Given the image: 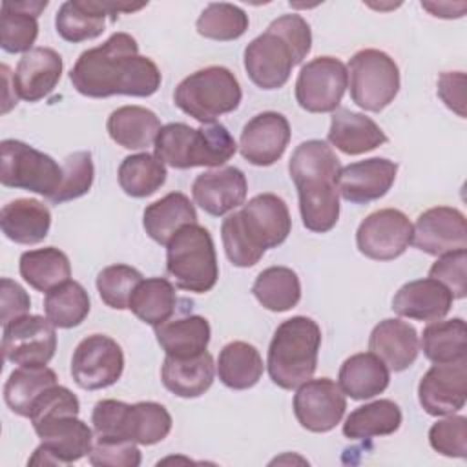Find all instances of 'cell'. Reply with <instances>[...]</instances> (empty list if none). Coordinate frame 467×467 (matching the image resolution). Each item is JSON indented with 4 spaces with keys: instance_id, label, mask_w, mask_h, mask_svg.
<instances>
[{
    "instance_id": "ac0fdd59",
    "label": "cell",
    "mask_w": 467,
    "mask_h": 467,
    "mask_svg": "<svg viewBox=\"0 0 467 467\" xmlns=\"http://www.w3.org/2000/svg\"><path fill=\"white\" fill-rule=\"evenodd\" d=\"M429 255H443L467 248L465 215L451 206H434L420 213L412 226V241Z\"/></svg>"
},
{
    "instance_id": "9a60e30c",
    "label": "cell",
    "mask_w": 467,
    "mask_h": 467,
    "mask_svg": "<svg viewBox=\"0 0 467 467\" xmlns=\"http://www.w3.org/2000/svg\"><path fill=\"white\" fill-rule=\"evenodd\" d=\"M412 241V223L396 208H383L367 215L356 232L358 250L374 261L400 257Z\"/></svg>"
},
{
    "instance_id": "db71d44e",
    "label": "cell",
    "mask_w": 467,
    "mask_h": 467,
    "mask_svg": "<svg viewBox=\"0 0 467 467\" xmlns=\"http://www.w3.org/2000/svg\"><path fill=\"white\" fill-rule=\"evenodd\" d=\"M460 5L462 4L454 5V4H429V2H421V7L431 11L434 16H441V18H458L460 15L454 13V7H460Z\"/></svg>"
},
{
    "instance_id": "2e32d148",
    "label": "cell",
    "mask_w": 467,
    "mask_h": 467,
    "mask_svg": "<svg viewBox=\"0 0 467 467\" xmlns=\"http://www.w3.org/2000/svg\"><path fill=\"white\" fill-rule=\"evenodd\" d=\"M345 392L330 378L306 379L294 394V414L299 425L310 432H328L343 418Z\"/></svg>"
},
{
    "instance_id": "603a6c76",
    "label": "cell",
    "mask_w": 467,
    "mask_h": 467,
    "mask_svg": "<svg viewBox=\"0 0 467 467\" xmlns=\"http://www.w3.org/2000/svg\"><path fill=\"white\" fill-rule=\"evenodd\" d=\"M62 57L51 47H33L24 53L13 73L16 99L36 102L47 97L62 77Z\"/></svg>"
},
{
    "instance_id": "3957f363",
    "label": "cell",
    "mask_w": 467,
    "mask_h": 467,
    "mask_svg": "<svg viewBox=\"0 0 467 467\" xmlns=\"http://www.w3.org/2000/svg\"><path fill=\"white\" fill-rule=\"evenodd\" d=\"M290 230L292 219L286 202L275 193H259L223 219L224 254L234 266H254L268 248L285 243Z\"/></svg>"
},
{
    "instance_id": "f1b7e54d",
    "label": "cell",
    "mask_w": 467,
    "mask_h": 467,
    "mask_svg": "<svg viewBox=\"0 0 467 467\" xmlns=\"http://www.w3.org/2000/svg\"><path fill=\"white\" fill-rule=\"evenodd\" d=\"M157 343L171 358H193L206 350L210 343V323L206 317L190 314L171 317L153 327Z\"/></svg>"
},
{
    "instance_id": "8d00e7d4",
    "label": "cell",
    "mask_w": 467,
    "mask_h": 467,
    "mask_svg": "<svg viewBox=\"0 0 467 467\" xmlns=\"http://www.w3.org/2000/svg\"><path fill=\"white\" fill-rule=\"evenodd\" d=\"M401 425V410L392 400H376L354 409L345 423L343 434L348 440H368L374 436H389Z\"/></svg>"
},
{
    "instance_id": "d6a6232c",
    "label": "cell",
    "mask_w": 467,
    "mask_h": 467,
    "mask_svg": "<svg viewBox=\"0 0 467 467\" xmlns=\"http://www.w3.org/2000/svg\"><path fill=\"white\" fill-rule=\"evenodd\" d=\"M192 223H197L195 206L181 192H171L162 199L148 204L142 213V226L146 234L155 243L164 246L177 230Z\"/></svg>"
},
{
    "instance_id": "44dd1931",
    "label": "cell",
    "mask_w": 467,
    "mask_h": 467,
    "mask_svg": "<svg viewBox=\"0 0 467 467\" xmlns=\"http://www.w3.org/2000/svg\"><path fill=\"white\" fill-rule=\"evenodd\" d=\"M398 164L383 157H372L341 168L337 190L341 197L354 204H367L381 199L394 184Z\"/></svg>"
},
{
    "instance_id": "52a82bcc",
    "label": "cell",
    "mask_w": 467,
    "mask_h": 467,
    "mask_svg": "<svg viewBox=\"0 0 467 467\" xmlns=\"http://www.w3.org/2000/svg\"><path fill=\"white\" fill-rule=\"evenodd\" d=\"M166 272L175 286L193 294L210 292L219 277L215 246L210 232L197 224H186L166 244Z\"/></svg>"
},
{
    "instance_id": "e0dca14e",
    "label": "cell",
    "mask_w": 467,
    "mask_h": 467,
    "mask_svg": "<svg viewBox=\"0 0 467 467\" xmlns=\"http://www.w3.org/2000/svg\"><path fill=\"white\" fill-rule=\"evenodd\" d=\"M467 396V359L434 363L420 379L418 400L431 416H449L463 409Z\"/></svg>"
},
{
    "instance_id": "7a4b0ae2",
    "label": "cell",
    "mask_w": 467,
    "mask_h": 467,
    "mask_svg": "<svg viewBox=\"0 0 467 467\" xmlns=\"http://www.w3.org/2000/svg\"><path fill=\"white\" fill-rule=\"evenodd\" d=\"M290 179L299 195V212L306 230L325 234L339 219V159L325 140L301 142L288 162Z\"/></svg>"
},
{
    "instance_id": "6da1fadb",
    "label": "cell",
    "mask_w": 467,
    "mask_h": 467,
    "mask_svg": "<svg viewBox=\"0 0 467 467\" xmlns=\"http://www.w3.org/2000/svg\"><path fill=\"white\" fill-rule=\"evenodd\" d=\"M69 80L80 95L106 99L150 97L161 88L162 77L151 58L139 55V44L131 35L113 33L104 44L80 53Z\"/></svg>"
},
{
    "instance_id": "4fadbf2b",
    "label": "cell",
    "mask_w": 467,
    "mask_h": 467,
    "mask_svg": "<svg viewBox=\"0 0 467 467\" xmlns=\"http://www.w3.org/2000/svg\"><path fill=\"white\" fill-rule=\"evenodd\" d=\"M55 325L42 316H20L4 325V358L20 367H46L57 350Z\"/></svg>"
},
{
    "instance_id": "d6986e66",
    "label": "cell",
    "mask_w": 467,
    "mask_h": 467,
    "mask_svg": "<svg viewBox=\"0 0 467 467\" xmlns=\"http://www.w3.org/2000/svg\"><path fill=\"white\" fill-rule=\"evenodd\" d=\"M290 142V124L277 111H263L252 117L239 139V151L254 166H272Z\"/></svg>"
},
{
    "instance_id": "7402d4cb",
    "label": "cell",
    "mask_w": 467,
    "mask_h": 467,
    "mask_svg": "<svg viewBox=\"0 0 467 467\" xmlns=\"http://www.w3.org/2000/svg\"><path fill=\"white\" fill-rule=\"evenodd\" d=\"M248 192L244 173L235 166L204 171L192 184V197L206 213L221 217L244 204Z\"/></svg>"
},
{
    "instance_id": "7c38bea8",
    "label": "cell",
    "mask_w": 467,
    "mask_h": 467,
    "mask_svg": "<svg viewBox=\"0 0 467 467\" xmlns=\"http://www.w3.org/2000/svg\"><path fill=\"white\" fill-rule=\"evenodd\" d=\"M348 88L347 66L336 57L306 62L296 80V100L310 113L336 111Z\"/></svg>"
},
{
    "instance_id": "f5cc1de1",
    "label": "cell",
    "mask_w": 467,
    "mask_h": 467,
    "mask_svg": "<svg viewBox=\"0 0 467 467\" xmlns=\"http://www.w3.org/2000/svg\"><path fill=\"white\" fill-rule=\"evenodd\" d=\"M463 86L465 75L462 71H445L438 78V95L447 108L456 111L460 117H465L463 111Z\"/></svg>"
},
{
    "instance_id": "83f0119b",
    "label": "cell",
    "mask_w": 467,
    "mask_h": 467,
    "mask_svg": "<svg viewBox=\"0 0 467 467\" xmlns=\"http://www.w3.org/2000/svg\"><path fill=\"white\" fill-rule=\"evenodd\" d=\"M0 226L9 241L36 244L49 234L51 212L38 199H15L2 208Z\"/></svg>"
},
{
    "instance_id": "f546056e",
    "label": "cell",
    "mask_w": 467,
    "mask_h": 467,
    "mask_svg": "<svg viewBox=\"0 0 467 467\" xmlns=\"http://www.w3.org/2000/svg\"><path fill=\"white\" fill-rule=\"evenodd\" d=\"M337 379L341 390L352 400H368L389 387L390 372L376 354L359 352L343 361Z\"/></svg>"
},
{
    "instance_id": "f907efd6",
    "label": "cell",
    "mask_w": 467,
    "mask_h": 467,
    "mask_svg": "<svg viewBox=\"0 0 467 467\" xmlns=\"http://www.w3.org/2000/svg\"><path fill=\"white\" fill-rule=\"evenodd\" d=\"M80 412V403L78 398L62 385H53L47 390H44L38 400L31 407L29 420H40L46 416H55V414H78Z\"/></svg>"
},
{
    "instance_id": "c3c4849f",
    "label": "cell",
    "mask_w": 467,
    "mask_h": 467,
    "mask_svg": "<svg viewBox=\"0 0 467 467\" xmlns=\"http://www.w3.org/2000/svg\"><path fill=\"white\" fill-rule=\"evenodd\" d=\"M142 462L135 441L97 436L89 452V463L97 467H139Z\"/></svg>"
},
{
    "instance_id": "bcb514c9",
    "label": "cell",
    "mask_w": 467,
    "mask_h": 467,
    "mask_svg": "<svg viewBox=\"0 0 467 467\" xmlns=\"http://www.w3.org/2000/svg\"><path fill=\"white\" fill-rule=\"evenodd\" d=\"M64 177L58 192L49 199L55 204L78 199L86 195L93 184V161L89 151H75L64 159Z\"/></svg>"
},
{
    "instance_id": "ab89813d",
    "label": "cell",
    "mask_w": 467,
    "mask_h": 467,
    "mask_svg": "<svg viewBox=\"0 0 467 467\" xmlns=\"http://www.w3.org/2000/svg\"><path fill=\"white\" fill-rule=\"evenodd\" d=\"M421 350L432 363H452L467 359V330L462 317L432 321L423 328Z\"/></svg>"
},
{
    "instance_id": "4dcf8cb0",
    "label": "cell",
    "mask_w": 467,
    "mask_h": 467,
    "mask_svg": "<svg viewBox=\"0 0 467 467\" xmlns=\"http://www.w3.org/2000/svg\"><path fill=\"white\" fill-rule=\"evenodd\" d=\"M47 2H4L0 15V44L7 53H27L38 36V15Z\"/></svg>"
},
{
    "instance_id": "8992f818",
    "label": "cell",
    "mask_w": 467,
    "mask_h": 467,
    "mask_svg": "<svg viewBox=\"0 0 467 467\" xmlns=\"http://www.w3.org/2000/svg\"><path fill=\"white\" fill-rule=\"evenodd\" d=\"M321 328L306 316H294L283 321L270 341L266 367L270 379L285 389H297L310 379L317 367Z\"/></svg>"
},
{
    "instance_id": "277c9868",
    "label": "cell",
    "mask_w": 467,
    "mask_h": 467,
    "mask_svg": "<svg viewBox=\"0 0 467 467\" xmlns=\"http://www.w3.org/2000/svg\"><path fill=\"white\" fill-rule=\"evenodd\" d=\"M312 47V31L301 15H281L244 47V69L261 89L283 88Z\"/></svg>"
},
{
    "instance_id": "b9f144b4",
    "label": "cell",
    "mask_w": 467,
    "mask_h": 467,
    "mask_svg": "<svg viewBox=\"0 0 467 467\" xmlns=\"http://www.w3.org/2000/svg\"><path fill=\"white\" fill-rule=\"evenodd\" d=\"M166 166L155 153L128 155L119 166V186L130 197H148L166 182Z\"/></svg>"
},
{
    "instance_id": "f6af8a7d",
    "label": "cell",
    "mask_w": 467,
    "mask_h": 467,
    "mask_svg": "<svg viewBox=\"0 0 467 467\" xmlns=\"http://www.w3.org/2000/svg\"><path fill=\"white\" fill-rule=\"evenodd\" d=\"M142 281V274L130 265H111L99 272L97 290L100 299L115 310H124Z\"/></svg>"
},
{
    "instance_id": "30bf717a",
    "label": "cell",
    "mask_w": 467,
    "mask_h": 467,
    "mask_svg": "<svg viewBox=\"0 0 467 467\" xmlns=\"http://www.w3.org/2000/svg\"><path fill=\"white\" fill-rule=\"evenodd\" d=\"M350 97L365 111L385 109L400 91V69L379 49H361L348 60Z\"/></svg>"
},
{
    "instance_id": "681fc988",
    "label": "cell",
    "mask_w": 467,
    "mask_h": 467,
    "mask_svg": "<svg viewBox=\"0 0 467 467\" xmlns=\"http://www.w3.org/2000/svg\"><path fill=\"white\" fill-rule=\"evenodd\" d=\"M429 277L445 285L452 297L462 299L467 294V252L456 250L443 254L429 270Z\"/></svg>"
},
{
    "instance_id": "8fae6325",
    "label": "cell",
    "mask_w": 467,
    "mask_h": 467,
    "mask_svg": "<svg viewBox=\"0 0 467 467\" xmlns=\"http://www.w3.org/2000/svg\"><path fill=\"white\" fill-rule=\"evenodd\" d=\"M78 414H55L31 421L40 445L27 460L29 465H67L89 456L93 432Z\"/></svg>"
},
{
    "instance_id": "5bb4252c",
    "label": "cell",
    "mask_w": 467,
    "mask_h": 467,
    "mask_svg": "<svg viewBox=\"0 0 467 467\" xmlns=\"http://www.w3.org/2000/svg\"><path fill=\"white\" fill-rule=\"evenodd\" d=\"M124 370L120 345L106 334L84 337L71 358V376L84 390H99L117 383Z\"/></svg>"
},
{
    "instance_id": "d590c367",
    "label": "cell",
    "mask_w": 467,
    "mask_h": 467,
    "mask_svg": "<svg viewBox=\"0 0 467 467\" xmlns=\"http://www.w3.org/2000/svg\"><path fill=\"white\" fill-rule=\"evenodd\" d=\"M18 270L24 281L38 292H49L71 277L67 255L55 246L24 252L20 255Z\"/></svg>"
},
{
    "instance_id": "836d02e7",
    "label": "cell",
    "mask_w": 467,
    "mask_h": 467,
    "mask_svg": "<svg viewBox=\"0 0 467 467\" xmlns=\"http://www.w3.org/2000/svg\"><path fill=\"white\" fill-rule=\"evenodd\" d=\"M171 431V416L168 409L157 401L126 403L120 438L140 445H153L162 441Z\"/></svg>"
},
{
    "instance_id": "f35d334b",
    "label": "cell",
    "mask_w": 467,
    "mask_h": 467,
    "mask_svg": "<svg viewBox=\"0 0 467 467\" xmlns=\"http://www.w3.org/2000/svg\"><path fill=\"white\" fill-rule=\"evenodd\" d=\"M252 294L270 312H286L301 299V283L288 266L265 268L254 281Z\"/></svg>"
},
{
    "instance_id": "e575fe53",
    "label": "cell",
    "mask_w": 467,
    "mask_h": 467,
    "mask_svg": "<svg viewBox=\"0 0 467 467\" xmlns=\"http://www.w3.org/2000/svg\"><path fill=\"white\" fill-rule=\"evenodd\" d=\"M265 365L259 350L246 341H232L223 347L217 359V376L228 389H252L263 376Z\"/></svg>"
},
{
    "instance_id": "ee69618b",
    "label": "cell",
    "mask_w": 467,
    "mask_h": 467,
    "mask_svg": "<svg viewBox=\"0 0 467 467\" xmlns=\"http://www.w3.org/2000/svg\"><path fill=\"white\" fill-rule=\"evenodd\" d=\"M248 15L239 5L213 2L202 9L195 27L197 33L204 38L228 42L243 36L248 29Z\"/></svg>"
},
{
    "instance_id": "74e56055",
    "label": "cell",
    "mask_w": 467,
    "mask_h": 467,
    "mask_svg": "<svg viewBox=\"0 0 467 467\" xmlns=\"http://www.w3.org/2000/svg\"><path fill=\"white\" fill-rule=\"evenodd\" d=\"M128 308L142 321L151 327L162 325L171 319L177 310L175 286L164 277L142 279L135 288Z\"/></svg>"
},
{
    "instance_id": "7bdbcfd3",
    "label": "cell",
    "mask_w": 467,
    "mask_h": 467,
    "mask_svg": "<svg viewBox=\"0 0 467 467\" xmlns=\"http://www.w3.org/2000/svg\"><path fill=\"white\" fill-rule=\"evenodd\" d=\"M89 296L77 281H64L62 285L46 292L44 312L46 317L58 328L78 327L89 314Z\"/></svg>"
},
{
    "instance_id": "60d3db41",
    "label": "cell",
    "mask_w": 467,
    "mask_h": 467,
    "mask_svg": "<svg viewBox=\"0 0 467 467\" xmlns=\"http://www.w3.org/2000/svg\"><path fill=\"white\" fill-rule=\"evenodd\" d=\"M53 385H57V374L53 368L20 367L7 378L4 385V400L15 414L29 418L33 403Z\"/></svg>"
},
{
    "instance_id": "d4e9b609",
    "label": "cell",
    "mask_w": 467,
    "mask_h": 467,
    "mask_svg": "<svg viewBox=\"0 0 467 467\" xmlns=\"http://www.w3.org/2000/svg\"><path fill=\"white\" fill-rule=\"evenodd\" d=\"M368 350L376 354L389 370L401 372L409 368L420 354V339L416 328L398 317L379 321L368 337Z\"/></svg>"
},
{
    "instance_id": "484cf974",
    "label": "cell",
    "mask_w": 467,
    "mask_h": 467,
    "mask_svg": "<svg viewBox=\"0 0 467 467\" xmlns=\"http://www.w3.org/2000/svg\"><path fill=\"white\" fill-rule=\"evenodd\" d=\"M328 142L347 155H361L385 144L387 135L370 117L339 108L330 119Z\"/></svg>"
},
{
    "instance_id": "cb8c5ba5",
    "label": "cell",
    "mask_w": 467,
    "mask_h": 467,
    "mask_svg": "<svg viewBox=\"0 0 467 467\" xmlns=\"http://www.w3.org/2000/svg\"><path fill=\"white\" fill-rule=\"evenodd\" d=\"M451 290L440 281L427 277L405 283L392 297V310L409 319L438 321L443 319L452 306Z\"/></svg>"
},
{
    "instance_id": "7dc6e473",
    "label": "cell",
    "mask_w": 467,
    "mask_h": 467,
    "mask_svg": "<svg viewBox=\"0 0 467 467\" xmlns=\"http://www.w3.org/2000/svg\"><path fill=\"white\" fill-rule=\"evenodd\" d=\"M431 447L449 458H465L467 456V418L452 416L436 421L429 429Z\"/></svg>"
},
{
    "instance_id": "ba28073f",
    "label": "cell",
    "mask_w": 467,
    "mask_h": 467,
    "mask_svg": "<svg viewBox=\"0 0 467 467\" xmlns=\"http://www.w3.org/2000/svg\"><path fill=\"white\" fill-rule=\"evenodd\" d=\"M241 99L239 80L223 66H208L188 75L173 91L175 106L202 124L237 109Z\"/></svg>"
},
{
    "instance_id": "ffe728a7",
    "label": "cell",
    "mask_w": 467,
    "mask_h": 467,
    "mask_svg": "<svg viewBox=\"0 0 467 467\" xmlns=\"http://www.w3.org/2000/svg\"><path fill=\"white\" fill-rule=\"evenodd\" d=\"M144 7V4H120V2H88V0H69L58 7L55 16L57 33L66 42H84L93 40L102 35L106 26V16L117 20L119 13H130Z\"/></svg>"
},
{
    "instance_id": "1f68e13d",
    "label": "cell",
    "mask_w": 467,
    "mask_h": 467,
    "mask_svg": "<svg viewBox=\"0 0 467 467\" xmlns=\"http://www.w3.org/2000/svg\"><path fill=\"white\" fill-rule=\"evenodd\" d=\"M113 142L126 150H146L161 131L159 117L142 106H122L111 111L106 122Z\"/></svg>"
},
{
    "instance_id": "5b68a950",
    "label": "cell",
    "mask_w": 467,
    "mask_h": 467,
    "mask_svg": "<svg viewBox=\"0 0 467 467\" xmlns=\"http://www.w3.org/2000/svg\"><path fill=\"white\" fill-rule=\"evenodd\" d=\"M155 155L168 166L188 170L197 166H223L237 150L235 139L219 122L192 128L184 122H170L155 139Z\"/></svg>"
},
{
    "instance_id": "9c48e42d",
    "label": "cell",
    "mask_w": 467,
    "mask_h": 467,
    "mask_svg": "<svg viewBox=\"0 0 467 467\" xmlns=\"http://www.w3.org/2000/svg\"><path fill=\"white\" fill-rule=\"evenodd\" d=\"M0 182L7 188H20L51 199L64 177L62 166L44 151L16 140L5 139L0 144Z\"/></svg>"
},
{
    "instance_id": "816d5d0a",
    "label": "cell",
    "mask_w": 467,
    "mask_h": 467,
    "mask_svg": "<svg viewBox=\"0 0 467 467\" xmlns=\"http://www.w3.org/2000/svg\"><path fill=\"white\" fill-rule=\"evenodd\" d=\"M29 308H31V299L27 292L16 281L4 277L2 279V312H0L2 325L20 316H26Z\"/></svg>"
},
{
    "instance_id": "4316f807",
    "label": "cell",
    "mask_w": 467,
    "mask_h": 467,
    "mask_svg": "<svg viewBox=\"0 0 467 467\" xmlns=\"http://www.w3.org/2000/svg\"><path fill=\"white\" fill-rule=\"evenodd\" d=\"M215 365L208 350L193 358L166 356L161 368L162 385L179 398H199L213 383Z\"/></svg>"
}]
</instances>
